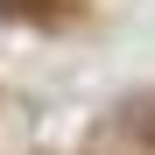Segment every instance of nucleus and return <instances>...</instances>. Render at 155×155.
<instances>
[{
	"label": "nucleus",
	"instance_id": "f257e3e1",
	"mask_svg": "<svg viewBox=\"0 0 155 155\" xmlns=\"http://www.w3.org/2000/svg\"><path fill=\"white\" fill-rule=\"evenodd\" d=\"M71 0H0V21H28V28H57Z\"/></svg>",
	"mask_w": 155,
	"mask_h": 155
},
{
	"label": "nucleus",
	"instance_id": "f03ea898",
	"mask_svg": "<svg viewBox=\"0 0 155 155\" xmlns=\"http://www.w3.org/2000/svg\"><path fill=\"white\" fill-rule=\"evenodd\" d=\"M127 127H134L141 148H155V99H148V106H134V120H127Z\"/></svg>",
	"mask_w": 155,
	"mask_h": 155
}]
</instances>
